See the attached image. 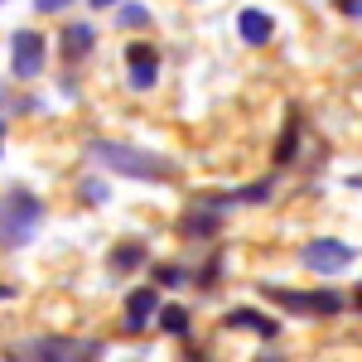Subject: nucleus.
<instances>
[{"mask_svg":"<svg viewBox=\"0 0 362 362\" xmlns=\"http://www.w3.org/2000/svg\"><path fill=\"white\" fill-rule=\"evenodd\" d=\"M87 155L107 174H121V179H140V184H174L179 179V165L155 155V150H140V145H126V140H92Z\"/></svg>","mask_w":362,"mask_h":362,"instance_id":"nucleus-1","label":"nucleus"},{"mask_svg":"<svg viewBox=\"0 0 362 362\" xmlns=\"http://www.w3.org/2000/svg\"><path fill=\"white\" fill-rule=\"evenodd\" d=\"M97 358H102L97 338H68V334H39L5 348V362H97Z\"/></svg>","mask_w":362,"mask_h":362,"instance_id":"nucleus-2","label":"nucleus"},{"mask_svg":"<svg viewBox=\"0 0 362 362\" xmlns=\"http://www.w3.org/2000/svg\"><path fill=\"white\" fill-rule=\"evenodd\" d=\"M39 223H44V198H34L29 189H10L0 198V247L5 251L29 247Z\"/></svg>","mask_w":362,"mask_h":362,"instance_id":"nucleus-3","label":"nucleus"},{"mask_svg":"<svg viewBox=\"0 0 362 362\" xmlns=\"http://www.w3.org/2000/svg\"><path fill=\"white\" fill-rule=\"evenodd\" d=\"M261 295L280 305L285 314H305V319H334L348 309V295L338 290H285V285H261Z\"/></svg>","mask_w":362,"mask_h":362,"instance_id":"nucleus-4","label":"nucleus"},{"mask_svg":"<svg viewBox=\"0 0 362 362\" xmlns=\"http://www.w3.org/2000/svg\"><path fill=\"white\" fill-rule=\"evenodd\" d=\"M358 261V247H348V242H338V237H314L305 247V266L314 276H338V271H348Z\"/></svg>","mask_w":362,"mask_h":362,"instance_id":"nucleus-5","label":"nucleus"},{"mask_svg":"<svg viewBox=\"0 0 362 362\" xmlns=\"http://www.w3.org/2000/svg\"><path fill=\"white\" fill-rule=\"evenodd\" d=\"M44 58H49V44H44V34L39 29H20L15 39H10V73L15 78H39L44 73Z\"/></svg>","mask_w":362,"mask_h":362,"instance_id":"nucleus-6","label":"nucleus"},{"mask_svg":"<svg viewBox=\"0 0 362 362\" xmlns=\"http://www.w3.org/2000/svg\"><path fill=\"white\" fill-rule=\"evenodd\" d=\"M126 73H131L136 92H150V87L160 83V54H155V44H131L126 49Z\"/></svg>","mask_w":362,"mask_h":362,"instance_id":"nucleus-7","label":"nucleus"},{"mask_svg":"<svg viewBox=\"0 0 362 362\" xmlns=\"http://www.w3.org/2000/svg\"><path fill=\"white\" fill-rule=\"evenodd\" d=\"M155 314H160V290H155V285H140V290L126 295V329H131V334H140Z\"/></svg>","mask_w":362,"mask_h":362,"instance_id":"nucleus-8","label":"nucleus"},{"mask_svg":"<svg viewBox=\"0 0 362 362\" xmlns=\"http://www.w3.org/2000/svg\"><path fill=\"white\" fill-rule=\"evenodd\" d=\"M237 34H242V44H251V49H261V44H271V34H276V20H271L266 10H256V5H247V10L237 15Z\"/></svg>","mask_w":362,"mask_h":362,"instance_id":"nucleus-9","label":"nucleus"},{"mask_svg":"<svg viewBox=\"0 0 362 362\" xmlns=\"http://www.w3.org/2000/svg\"><path fill=\"white\" fill-rule=\"evenodd\" d=\"M223 324L227 329H247V334H256V338H276L280 334L276 319H266V314H256V309H232Z\"/></svg>","mask_w":362,"mask_h":362,"instance_id":"nucleus-10","label":"nucleus"},{"mask_svg":"<svg viewBox=\"0 0 362 362\" xmlns=\"http://www.w3.org/2000/svg\"><path fill=\"white\" fill-rule=\"evenodd\" d=\"M92 44H97V29H92V25H68V29H63V58L78 63V58L92 54Z\"/></svg>","mask_w":362,"mask_h":362,"instance_id":"nucleus-11","label":"nucleus"},{"mask_svg":"<svg viewBox=\"0 0 362 362\" xmlns=\"http://www.w3.org/2000/svg\"><path fill=\"white\" fill-rule=\"evenodd\" d=\"M107 266H112L116 276H126V271H136V266H145V247H140V242H121V247H112V256H107Z\"/></svg>","mask_w":362,"mask_h":362,"instance_id":"nucleus-12","label":"nucleus"},{"mask_svg":"<svg viewBox=\"0 0 362 362\" xmlns=\"http://www.w3.org/2000/svg\"><path fill=\"white\" fill-rule=\"evenodd\" d=\"M295 145H300V112L285 116V131H280V145H276V165H290L295 160Z\"/></svg>","mask_w":362,"mask_h":362,"instance_id":"nucleus-13","label":"nucleus"},{"mask_svg":"<svg viewBox=\"0 0 362 362\" xmlns=\"http://www.w3.org/2000/svg\"><path fill=\"white\" fill-rule=\"evenodd\" d=\"M160 329L174 334V338H184L189 334V309L184 305H160Z\"/></svg>","mask_w":362,"mask_h":362,"instance_id":"nucleus-14","label":"nucleus"},{"mask_svg":"<svg viewBox=\"0 0 362 362\" xmlns=\"http://www.w3.org/2000/svg\"><path fill=\"white\" fill-rule=\"evenodd\" d=\"M116 25H121V29H145V25H150V10L121 0V5H116Z\"/></svg>","mask_w":362,"mask_h":362,"instance_id":"nucleus-15","label":"nucleus"},{"mask_svg":"<svg viewBox=\"0 0 362 362\" xmlns=\"http://www.w3.org/2000/svg\"><path fill=\"white\" fill-rule=\"evenodd\" d=\"M184 280H189L184 266H155V290H179Z\"/></svg>","mask_w":362,"mask_h":362,"instance_id":"nucleus-16","label":"nucleus"},{"mask_svg":"<svg viewBox=\"0 0 362 362\" xmlns=\"http://www.w3.org/2000/svg\"><path fill=\"white\" fill-rule=\"evenodd\" d=\"M78 194H83L87 203H107V184H102V179H83V189H78Z\"/></svg>","mask_w":362,"mask_h":362,"instance_id":"nucleus-17","label":"nucleus"},{"mask_svg":"<svg viewBox=\"0 0 362 362\" xmlns=\"http://www.w3.org/2000/svg\"><path fill=\"white\" fill-rule=\"evenodd\" d=\"M68 5H73V0H34L39 15H58V10H68Z\"/></svg>","mask_w":362,"mask_h":362,"instance_id":"nucleus-18","label":"nucleus"},{"mask_svg":"<svg viewBox=\"0 0 362 362\" xmlns=\"http://www.w3.org/2000/svg\"><path fill=\"white\" fill-rule=\"evenodd\" d=\"M338 10H343V15H362V0H334Z\"/></svg>","mask_w":362,"mask_h":362,"instance_id":"nucleus-19","label":"nucleus"},{"mask_svg":"<svg viewBox=\"0 0 362 362\" xmlns=\"http://www.w3.org/2000/svg\"><path fill=\"white\" fill-rule=\"evenodd\" d=\"M87 5H92V10H116L121 0H87Z\"/></svg>","mask_w":362,"mask_h":362,"instance_id":"nucleus-20","label":"nucleus"},{"mask_svg":"<svg viewBox=\"0 0 362 362\" xmlns=\"http://www.w3.org/2000/svg\"><path fill=\"white\" fill-rule=\"evenodd\" d=\"M5 300H15V285H0V305H5Z\"/></svg>","mask_w":362,"mask_h":362,"instance_id":"nucleus-21","label":"nucleus"},{"mask_svg":"<svg viewBox=\"0 0 362 362\" xmlns=\"http://www.w3.org/2000/svg\"><path fill=\"white\" fill-rule=\"evenodd\" d=\"M0 150H5V121H0Z\"/></svg>","mask_w":362,"mask_h":362,"instance_id":"nucleus-22","label":"nucleus"},{"mask_svg":"<svg viewBox=\"0 0 362 362\" xmlns=\"http://www.w3.org/2000/svg\"><path fill=\"white\" fill-rule=\"evenodd\" d=\"M0 102H5V87H0Z\"/></svg>","mask_w":362,"mask_h":362,"instance_id":"nucleus-23","label":"nucleus"},{"mask_svg":"<svg viewBox=\"0 0 362 362\" xmlns=\"http://www.w3.org/2000/svg\"><path fill=\"white\" fill-rule=\"evenodd\" d=\"M261 362H276V358H261Z\"/></svg>","mask_w":362,"mask_h":362,"instance_id":"nucleus-24","label":"nucleus"}]
</instances>
